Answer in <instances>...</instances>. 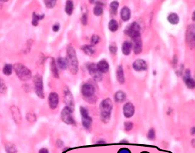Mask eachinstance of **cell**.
I'll return each mask as SVG.
<instances>
[{"label":"cell","mask_w":195,"mask_h":153,"mask_svg":"<svg viewBox=\"0 0 195 153\" xmlns=\"http://www.w3.org/2000/svg\"><path fill=\"white\" fill-rule=\"evenodd\" d=\"M66 50H67V58L66 59L67 61L68 67L72 74H76L78 72V60L75 49L72 46L69 45Z\"/></svg>","instance_id":"obj_1"},{"label":"cell","mask_w":195,"mask_h":153,"mask_svg":"<svg viewBox=\"0 0 195 153\" xmlns=\"http://www.w3.org/2000/svg\"><path fill=\"white\" fill-rule=\"evenodd\" d=\"M113 110V102L109 98L104 99L100 103L101 117L103 122H108L111 118Z\"/></svg>","instance_id":"obj_2"},{"label":"cell","mask_w":195,"mask_h":153,"mask_svg":"<svg viewBox=\"0 0 195 153\" xmlns=\"http://www.w3.org/2000/svg\"><path fill=\"white\" fill-rule=\"evenodd\" d=\"M13 68L14 69V71H15L18 78L23 82H27V81L31 79L32 77L31 70L22 63H16L14 65Z\"/></svg>","instance_id":"obj_3"},{"label":"cell","mask_w":195,"mask_h":153,"mask_svg":"<svg viewBox=\"0 0 195 153\" xmlns=\"http://www.w3.org/2000/svg\"><path fill=\"white\" fill-rule=\"evenodd\" d=\"M74 111V109L71 108V107L66 106L62 110L61 113V118L62 120L68 125H73L75 126L76 122L74 119L73 116H72V112Z\"/></svg>","instance_id":"obj_4"},{"label":"cell","mask_w":195,"mask_h":153,"mask_svg":"<svg viewBox=\"0 0 195 153\" xmlns=\"http://www.w3.org/2000/svg\"><path fill=\"white\" fill-rule=\"evenodd\" d=\"M33 83L35 86V92L36 95L41 98H44V90H43V80L40 74H36L33 78Z\"/></svg>","instance_id":"obj_5"},{"label":"cell","mask_w":195,"mask_h":153,"mask_svg":"<svg viewBox=\"0 0 195 153\" xmlns=\"http://www.w3.org/2000/svg\"><path fill=\"white\" fill-rule=\"evenodd\" d=\"M80 114H81L82 124H83V127L87 130H89L91 128V124H92V118L90 117L88 111L85 107H80Z\"/></svg>","instance_id":"obj_6"},{"label":"cell","mask_w":195,"mask_h":153,"mask_svg":"<svg viewBox=\"0 0 195 153\" xmlns=\"http://www.w3.org/2000/svg\"><path fill=\"white\" fill-rule=\"evenodd\" d=\"M87 68L89 74H91L93 79L95 80V82H100L102 80V74L98 70L96 64L95 63H87Z\"/></svg>","instance_id":"obj_7"},{"label":"cell","mask_w":195,"mask_h":153,"mask_svg":"<svg viewBox=\"0 0 195 153\" xmlns=\"http://www.w3.org/2000/svg\"><path fill=\"white\" fill-rule=\"evenodd\" d=\"M125 33L131 38L140 36V26L137 22H133L125 29Z\"/></svg>","instance_id":"obj_8"},{"label":"cell","mask_w":195,"mask_h":153,"mask_svg":"<svg viewBox=\"0 0 195 153\" xmlns=\"http://www.w3.org/2000/svg\"><path fill=\"white\" fill-rule=\"evenodd\" d=\"M186 41L191 49L194 48V25H190L186 32Z\"/></svg>","instance_id":"obj_9"},{"label":"cell","mask_w":195,"mask_h":153,"mask_svg":"<svg viewBox=\"0 0 195 153\" xmlns=\"http://www.w3.org/2000/svg\"><path fill=\"white\" fill-rule=\"evenodd\" d=\"M95 89L93 85L90 83H85L83 84L81 87V93L83 94V96L85 98H87V97L92 96L95 95Z\"/></svg>","instance_id":"obj_10"},{"label":"cell","mask_w":195,"mask_h":153,"mask_svg":"<svg viewBox=\"0 0 195 153\" xmlns=\"http://www.w3.org/2000/svg\"><path fill=\"white\" fill-rule=\"evenodd\" d=\"M64 101L66 106L74 109V99L73 96L68 88H66L64 91Z\"/></svg>","instance_id":"obj_11"},{"label":"cell","mask_w":195,"mask_h":153,"mask_svg":"<svg viewBox=\"0 0 195 153\" xmlns=\"http://www.w3.org/2000/svg\"><path fill=\"white\" fill-rule=\"evenodd\" d=\"M123 113L125 118H130L135 114V107L131 102H128L124 104L123 107Z\"/></svg>","instance_id":"obj_12"},{"label":"cell","mask_w":195,"mask_h":153,"mask_svg":"<svg viewBox=\"0 0 195 153\" xmlns=\"http://www.w3.org/2000/svg\"><path fill=\"white\" fill-rule=\"evenodd\" d=\"M132 40H133V45H132V47H133L134 53H135V54H139L140 53H141L142 48H143V43H142L141 36L134 37V38H132Z\"/></svg>","instance_id":"obj_13"},{"label":"cell","mask_w":195,"mask_h":153,"mask_svg":"<svg viewBox=\"0 0 195 153\" xmlns=\"http://www.w3.org/2000/svg\"><path fill=\"white\" fill-rule=\"evenodd\" d=\"M58 102H59V98H58V93L51 92L50 93L48 98V103L50 109L54 110L58 107Z\"/></svg>","instance_id":"obj_14"},{"label":"cell","mask_w":195,"mask_h":153,"mask_svg":"<svg viewBox=\"0 0 195 153\" xmlns=\"http://www.w3.org/2000/svg\"><path fill=\"white\" fill-rule=\"evenodd\" d=\"M10 111H11L12 117L14 118L15 123L19 125L22 122V114H21V111H20L19 108L18 107H16V106H12L10 107Z\"/></svg>","instance_id":"obj_15"},{"label":"cell","mask_w":195,"mask_h":153,"mask_svg":"<svg viewBox=\"0 0 195 153\" xmlns=\"http://www.w3.org/2000/svg\"><path fill=\"white\" fill-rule=\"evenodd\" d=\"M133 69L136 71H144L147 70V64L143 59H137L133 62Z\"/></svg>","instance_id":"obj_16"},{"label":"cell","mask_w":195,"mask_h":153,"mask_svg":"<svg viewBox=\"0 0 195 153\" xmlns=\"http://www.w3.org/2000/svg\"><path fill=\"white\" fill-rule=\"evenodd\" d=\"M96 66L101 74H106L109 70V65L108 62L105 59L99 61L98 64H96Z\"/></svg>","instance_id":"obj_17"},{"label":"cell","mask_w":195,"mask_h":153,"mask_svg":"<svg viewBox=\"0 0 195 153\" xmlns=\"http://www.w3.org/2000/svg\"><path fill=\"white\" fill-rule=\"evenodd\" d=\"M120 17H121L122 21H124V22H128L131 18V10L128 6H124V8H122L121 12H120Z\"/></svg>","instance_id":"obj_18"},{"label":"cell","mask_w":195,"mask_h":153,"mask_svg":"<svg viewBox=\"0 0 195 153\" xmlns=\"http://www.w3.org/2000/svg\"><path fill=\"white\" fill-rule=\"evenodd\" d=\"M131 48H132V44L128 41H124V43H122V53L124 55H129L131 52Z\"/></svg>","instance_id":"obj_19"},{"label":"cell","mask_w":195,"mask_h":153,"mask_svg":"<svg viewBox=\"0 0 195 153\" xmlns=\"http://www.w3.org/2000/svg\"><path fill=\"white\" fill-rule=\"evenodd\" d=\"M116 79L120 84H124V82H125L124 73L121 66H119L116 69Z\"/></svg>","instance_id":"obj_20"},{"label":"cell","mask_w":195,"mask_h":153,"mask_svg":"<svg viewBox=\"0 0 195 153\" xmlns=\"http://www.w3.org/2000/svg\"><path fill=\"white\" fill-rule=\"evenodd\" d=\"M82 50H83V52L89 56H92L95 53V48L93 45H83L82 47Z\"/></svg>","instance_id":"obj_21"},{"label":"cell","mask_w":195,"mask_h":153,"mask_svg":"<svg viewBox=\"0 0 195 153\" xmlns=\"http://www.w3.org/2000/svg\"><path fill=\"white\" fill-rule=\"evenodd\" d=\"M50 70H51V73H52L54 78H59V74H58V68H57L56 62L53 58L50 59Z\"/></svg>","instance_id":"obj_22"},{"label":"cell","mask_w":195,"mask_h":153,"mask_svg":"<svg viewBox=\"0 0 195 153\" xmlns=\"http://www.w3.org/2000/svg\"><path fill=\"white\" fill-rule=\"evenodd\" d=\"M114 98H115V100H116V102H118V103H121V102H124V101H125L126 98H127V96H126V93L124 92L118 91L115 93Z\"/></svg>","instance_id":"obj_23"},{"label":"cell","mask_w":195,"mask_h":153,"mask_svg":"<svg viewBox=\"0 0 195 153\" xmlns=\"http://www.w3.org/2000/svg\"><path fill=\"white\" fill-rule=\"evenodd\" d=\"M5 150H6V153H17L18 152V149L16 148L15 144L10 142H8L5 144Z\"/></svg>","instance_id":"obj_24"},{"label":"cell","mask_w":195,"mask_h":153,"mask_svg":"<svg viewBox=\"0 0 195 153\" xmlns=\"http://www.w3.org/2000/svg\"><path fill=\"white\" fill-rule=\"evenodd\" d=\"M73 9H74V5L73 2L72 0H67L66 2V14L68 15H71L72 14V12H73Z\"/></svg>","instance_id":"obj_25"},{"label":"cell","mask_w":195,"mask_h":153,"mask_svg":"<svg viewBox=\"0 0 195 153\" xmlns=\"http://www.w3.org/2000/svg\"><path fill=\"white\" fill-rule=\"evenodd\" d=\"M168 21L171 24H172V25H176V24H178L179 22H180V18H179L177 14H175V13H172V14L168 15Z\"/></svg>","instance_id":"obj_26"},{"label":"cell","mask_w":195,"mask_h":153,"mask_svg":"<svg viewBox=\"0 0 195 153\" xmlns=\"http://www.w3.org/2000/svg\"><path fill=\"white\" fill-rule=\"evenodd\" d=\"M57 62H58V66H59L60 69H62V70H66V68L68 67L67 61H66V59L65 58L59 57V58L57 59Z\"/></svg>","instance_id":"obj_27"},{"label":"cell","mask_w":195,"mask_h":153,"mask_svg":"<svg viewBox=\"0 0 195 153\" xmlns=\"http://www.w3.org/2000/svg\"><path fill=\"white\" fill-rule=\"evenodd\" d=\"M109 29L111 32H113V33L117 31L118 22H116V20L112 19L109 22Z\"/></svg>","instance_id":"obj_28"},{"label":"cell","mask_w":195,"mask_h":153,"mask_svg":"<svg viewBox=\"0 0 195 153\" xmlns=\"http://www.w3.org/2000/svg\"><path fill=\"white\" fill-rule=\"evenodd\" d=\"M44 18V15H38L36 13H33L32 15V25L34 26H37L38 25V23L40 20H42Z\"/></svg>","instance_id":"obj_29"},{"label":"cell","mask_w":195,"mask_h":153,"mask_svg":"<svg viewBox=\"0 0 195 153\" xmlns=\"http://www.w3.org/2000/svg\"><path fill=\"white\" fill-rule=\"evenodd\" d=\"M2 72L3 74L6 76L11 75L12 72H13V66L11 64H6L2 68Z\"/></svg>","instance_id":"obj_30"},{"label":"cell","mask_w":195,"mask_h":153,"mask_svg":"<svg viewBox=\"0 0 195 153\" xmlns=\"http://www.w3.org/2000/svg\"><path fill=\"white\" fill-rule=\"evenodd\" d=\"M26 119H27L28 122L34 123V122H36V115L32 112H29L26 114Z\"/></svg>","instance_id":"obj_31"},{"label":"cell","mask_w":195,"mask_h":153,"mask_svg":"<svg viewBox=\"0 0 195 153\" xmlns=\"http://www.w3.org/2000/svg\"><path fill=\"white\" fill-rule=\"evenodd\" d=\"M118 6H119V3H118L117 1H113V2H111V4H110V10H111L113 14H116L118 10Z\"/></svg>","instance_id":"obj_32"},{"label":"cell","mask_w":195,"mask_h":153,"mask_svg":"<svg viewBox=\"0 0 195 153\" xmlns=\"http://www.w3.org/2000/svg\"><path fill=\"white\" fill-rule=\"evenodd\" d=\"M7 91V87H6V82L4 80L0 78V94H5Z\"/></svg>","instance_id":"obj_33"},{"label":"cell","mask_w":195,"mask_h":153,"mask_svg":"<svg viewBox=\"0 0 195 153\" xmlns=\"http://www.w3.org/2000/svg\"><path fill=\"white\" fill-rule=\"evenodd\" d=\"M185 83H186V85L187 86L189 89H194V86H195L194 80L192 79L191 78L188 77V78H185Z\"/></svg>","instance_id":"obj_34"},{"label":"cell","mask_w":195,"mask_h":153,"mask_svg":"<svg viewBox=\"0 0 195 153\" xmlns=\"http://www.w3.org/2000/svg\"><path fill=\"white\" fill-rule=\"evenodd\" d=\"M93 12H94V14H95V16H101L103 13V9L101 6H96L94 8Z\"/></svg>","instance_id":"obj_35"},{"label":"cell","mask_w":195,"mask_h":153,"mask_svg":"<svg viewBox=\"0 0 195 153\" xmlns=\"http://www.w3.org/2000/svg\"><path fill=\"white\" fill-rule=\"evenodd\" d=\"M100 40H101V38H100V37H99V36H98V35L92 36V37H91V45H93V46H94V45L98 44V43H99V42H100Z\"/></svg>","instance_id":"obj_36"},{"label":"cell","mask_w":195,"mask_h":153,"mask_svg":"<svg viewBox=\"0 0 195 153\" xmlns=\"http://www.w3.org/2000/svg\"><path fill=\"white\" fill-rule=\"evenodd\" d=\"M44 2L47 8H53L56 5L57 0H44Z\"/></svg>","instance_id":"obj_37"},{"label":"cell","mask_w":195,"mask_h":153,"mask_svg":"<svg viewBox=\"0 0 195 153\" xmlns=\"http://www.w3.org/2000/svg\"><path fill=\"white\" fill-rule=\"evenodd\" d=\"M109 51L110 54H113V55H115L117 52V47H116V45L115 43H111L109 45Z\"/></svg>","instance_id":"obj_38"},{"label":"cell","mask_w":195,"mask_h":153,"mask_svg":"<svg viewBox=\"0 0 195 153\" xmlns=\"http://www.w3.org/2000/svg\"><path fill=\"white\" fill-rule=\"evenodd\" d=\"M147 137H148L149 140H150V141H153V140L155 139V137H156V133H155V130H153V129H150V130L148 131Z\"/></svg>","instance_id":"obj_39"},{"label":"cell","mask_w":195,"mask_h":153,"mask_svg":"<svg viewBox=\"0 0 195 153\" xmlns=\"http://www.w3.org/2000/svg\"><path fill=\"white\" fill-rule=\"evenodd\" d=\"M124 128L125 131H131V130L133 129V123L131 122H124Z\"/></svg>","instance_id":"obj_40"},{"label":"cell","mask_w":195,"mask_h":153,"mask_svg":"<svg viewBox=\"0 0 195 153\" xmlns=\"http://www.w3.org/2000/svg\"><path fill=\"white\" fill-rule=\"evenodd\" d=\"M81 22H82V24H83V25H87V15H86V14H83V17L81 18Z\"/></svg>","instance_id":"obj_41"},{"label":"cell","mask_w":195,"mask_h":153,"mask_svg":"<svg viewBox=\"0 0 195 153\" xmlns=\"http://www.w3.org/2000/svg\"><path fill=\"white\" fill-rule=\"evenodd\" d=\"M118 153H131V151L126 148H121V149L119 150Z\"/></svg>","instance_id":"obj_42"},{"label":"cell","mask_w":195,"mask_h":153,"mask_svg":"<svg viewBox=\"0 0 195 153\" xmlns=\"http://www.w3.org/2000/svg\"><path fill=\"white\" fill-rule=\"evenodd\" d=\"M60 29V25H58V24H56V25H53V31L54 32H58Z\"/></svg>","instance_id":"obj_43"},{"label":"cell","mask_w":195,"mask_h":153,"mask_svg":"<svg viewBox=\"0 0 195 153\" xmlns=\"http://www.w3.org/2000/svg\"><path fill=\"white\" fill-rule=\"evenodd\" d=\"M39 153H49L48 149H46V148H41L40 150L39 151Z\"/></svg>","instance_id":"obj_44"},{"label":"cell","mask_w":195,"mask_h":153,"mask_svg":"<svg viewBox=\"0 0 195 153\" xmlns=\"http://www.w3.org/2000/svg\"><path fill=\"white\" fill-rule=\"evenodd\" d=\"M191 134L192 135L194 134V127H193V129H191Z\"/></svg>","instance_id":"obj_45"},{"label":"cell","mask_w":195,"mask_h":153,"mask_svg":"<svg viewBox=\"0 0 195 153\" xmlns=\"http://www.w3.org/2000/svg\"><path fill=\"white\" fill-rule=\"evenodd\" d=\"M97 144H106V141H98Z\"/></svg>","instance_id":"obj_46"},{"label":"cell","mask_w":195,"mask_h":153,"mask_svg":"<svg viewBox=\"0 0 195 153\" xmlns=\"http://www.w3.org/2000/svg\"><path fill=\"white\" fill-rule=\"evenodd\" d=\"M1 8H2V2L0 1V9H1Z\"/></svg>","instance_id":"obj_47"},{"label":"cell","mask_w":195,"mask_h":153,"mask_svg":"<svg viewBox=\"0 0 195 153\" xmlns=\"http://www.w3.org/2000/svg\"><path fill=\"white\" fill-rule=\"evenodd\" d=\"M1 2H6V1H8V0H0Z\"/></svg>","instance_id":"obj_48"},{"label":"cell","mask_w":195,"mask_h":153,"mask_svg":"<svg viewBox=\"0 0 195 153\" xmlns=\"http://www.w3.org/2000/svg\"><path fill=\"white\" fill-rule=\"evenodd\" d=\"M141 153H149V152H147V151H143V152H141Z\"/></svg>","instance_id":"obj_49"}]
</instances>
